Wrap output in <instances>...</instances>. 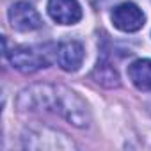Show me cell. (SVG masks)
<instances>
[{
  "instance_id": "obj_6",
  "label": "cell",
  "mask_w": 151,
  "mask_h": 151,
  "mask_svg": "<svg viewBox=\"0 0 151 151\" xmlns=\"http://www.w3.org/2000/svg\"><path fill=\"white\" fill-rule=\"evenodd\" d=\"M84 46L78 41H64L57 48V60L64 71H77L84 62Z\"/></svg>"
},
{
  "instance_id": "obj_5",
  "label": "cell",
  "mask_w": 151,
  "mask_h": 151,
  "mask_svg": "<svg viewBox=\"0 0 151 151\" xmlns=\"http://www.w3.org/2000/svg\"><path fill=\"white\" fill-rule=\"evenodd\" d=\"M48 14L60 25H73L80 22L82 9L77 0H48Z\"/></svg>"
},
{
  "instance_id": "obj_2",
  "label": "cell",
  "mask_w": 151,
  "mask_h": 151,
  "mask_svg": "<svg viewBox=\"0 0 151 151\" xmlns=\"http://www.w3.org/2000/svg\"><path fill=\"white\" fill-rule=\"evenodd\" d=\"M6 55H9L11 64L23 73H34L50 64L48 52H45L43 46H16Z\"/></svg>"
},
{
  "instance_id": "obj_8",
  "label": "cell",
  "mask_w": 151,
  "mask_h": 151,
  "mask_svg": "<svg viewBox=\"0 0 151 151\" xmlns=\"http://www.w3.org/2000/svg\"><path fill=\"white\" fill-rule=\"evenodd\" d=\"M93 77L96 78L98 84H101L103 87H117L119 86V77H117V71L114 69V66L110 62H98Z\"/></svg>"
},
{
  "instance_id": "obj_7",
  "label": "cell",
  "mask_w": 151,
  "mask_h": 151,
  "mask_svg": "<svg viewBox=\"0 0 151 151\" xmlns=\"http://www.w3.org/2000/svg\"><path fill=\"white\" fill-rule=\"evenodd\" d=\"M128 77L140 91H151V59H139L128 66Z\"/></svg>"
},
{
  "instance_id": "obj_1",
  "label": "cell",
  "mask_w": 151,
  "mask_h": 151,
  "mask_svg": "<svg viewBox=\"0 0 151 151\" xmlns=\"http://www.w3.org/2000/svg\"><path fill=\"white\" fill-rule=\"evenodd\" d=\"M22 100L27 103H20L25 109H45L53 110L66 117L71 124L86 128L89 124V112L84 101L64 87H52V86H36L22 94Z\"/></svg>"
},
{
  "instance_id": "obj_4",
  "label": "cell",
  "mask_w": 151,
  "mask_h": 151,
  "mask_svg": "<svg viewBox=\"0 0 151 151\" xmlns=\"http://www.w3.org/2000/svg\"><path fill=\"white\" fill-rule=\"evenodd\" d=\"M9 22H11L13 29L20 30V32H30V30H37L43 27V20H41L39 13L27 2H16L11 6Z\"/></svg>"
},
{
  "instance_id": "obj_3",
  "label": "cell",
  "mask_w": 151,
  "mask_h": 151,
  "mask_svg": "<svg viewBox=\"0 0 151 151\" xmlns=\"http://www.w3.org/2000/svg\"><path fill=\"white\" fill-rule=\"evenodd\" d=\"M144 22H146L144 13L133 2H123L112 11V23L116 29L123 32H137L142 29Z\"/></svg>"
}]
</instances>
